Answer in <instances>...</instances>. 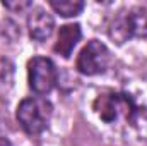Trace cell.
Listing matches in <instances>:
<instances>
[{
    "instance_id": "obj_1",
    "label": "cell",
    "mask_w": 147,
    "mask_h": 146,
    "mask_svg": "<svg viewBox=\"0 0 147 146\" xmlns=\"http://www.w3.org/2000/svg\"><path fill=\"white\" fill-rule=\"evenodd\" d=\"M51 115H53L51 103L41 96L24 98L17 105V112H16L17 122L29 136H38L43 131H46V127L50 126Z\"/></svg>"
},
{
    "instance_id": "obj_2",
    "label": "cell",
    "mask_w": 147,
    "mask_h": 146,
    "mask_svg": "<svg viewBox=\"0 0 147 146\" xmlns=\"http://www.w3.org/2000/svg\"><path fill=\"white\" fill-rule=\"evenodd\" d=\"M94 112L103 122L115 124L118 120H132L137 113V107L125 93H103L94 100Z\"/></svg>"
},
{
    "instance_id": "obj_3",
    "label": "cell",
    "mask_w": 147,
    "mask_h": 146,
    "mask_svg": "<svg viewBox=\"0 0 147 146\" xmlns=\"http://www.w3.org/2000/svg\"><path fill=\"white\" fill-rule=\"evenodd\" d=\"M111 60L108 46L99 40H91L77 57V71L84 76H98L103 74Z\"/></svg>"
},
{
    "instance_id": "obj_4",
    "label": "cell",
    "mask_w": 147,
    "mask_h": 146,
    "mask_svg": "<svg viewBox=\"0 0 147 146\" xmlns=\"http://www.w3.org/2000/svg\"><path fill=\"white\" fill-rule=\"evenodd\" d=\"M58 79L57 67L48 57H33L28 62V81L29 88L36 95H48Z\"/></svg>"
},
{
    "instance_id": "obj_5",
    "label": "cell",
    "mask_w": 147,
    "mask_h": 146,
    "mask_svg": "<svg viewBox=\"0 0 147 146\" xmlns=\"http://www.w3.org/2000/svg\"><path fill=\"white\" fill-rule=\"evenodd\" d=\"M28 29H29V36L34 41H45L51 36L55 29V19L45 9L36 7L28 16Z\"/></svg>"
},
{
    "instance_id": "obj_6",
    "label": "cell",
    "mask_w": 147,
    "mask_h": 146,
    "mask_svg": "<svg viewBox=\"0 0 147 146\" xmlns=\"http://www.w3.org/2000/svg\"><path fill=\"white\" fill-rule=\"evenodd\" d=\"M80 36H82V29L79 24H65L58 31L57 43H55L53 50L58 55H62L63 59H69L72 55L75 45L80 41Z\"/></svg>"
},
{
    "instance_id": "obj_7",
    "label": "cell",
    "mask_w": 147,
    "mask_h": 146,
    "mask_svg": "<svg viewBox=\"0 0 147 146\" xmlns=\"http://www.w3.org/2000/svg\"><path fill=\"white\" fill-rule=\"evenodd\" d=\"M127 26L130 38H147V9L144 7H132L125 10Z\"/></svg>"
},
{
    "instance_id": "obj_8",
    "label": "cell",
    "mask_w": 147,
    "mask_h": 146,
    "mask_svg": "<svg viewBox=\"0 0 147 146\" xmlns=\"http://www.w3.org/2000/svg\"><path fill=\"white\" fill-rule=\"evenodd\" d=\"M50 5L62 17H74L84 10V2L80 0H50Z\"/></svg>"
},
{
    "instance_id": "obj_9",
    "label": "cell",
    "mask_w": 147,
    "mask_h": 146,
    "mask_svg": "<svg viewBox=\"0 0 147 146\" xmlns=\"http://www.w3.org/2000/svg\"><path fill=\"white\" fill-rule=\"evenodd\" d=\"M3 7L12 12H22L29 7H33V2H3Z\"/></svg>"
},
{
    "instance_id": "obj_10",
    "label": "cell",
    "mask_w": 147,
    "mask_h": 146,
    "mask_svg": "<svg viewBox=\"0 0 147 146\" xmlns=\"http://www.w3.org/2000/svg\"><path fill=\"white\" fill-rule=\"evenodd\" d=\"M0 146H12V143H10L7 138H2V136H0Z\"/></svg>"
}]
</instances>
